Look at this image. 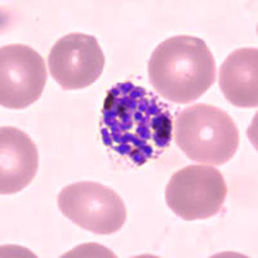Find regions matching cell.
I'll return each mask as SVG.
<instances>
[{
    "instance_id": "obj_6",
    "label": "cell",
    "mask_w": 258,
    "mask_h": 258,
    "mask_svg": "<svg viewBox=\"0 0 258 258\" xmlns=\"http://www.w3.org/2000/svg\"><path fill=\"white\" fill-rule=\"evenodd\" d=\"M47 83L44 58L25 44L0 48V105L24 110L40 98Z\"/></svg>"
},
{
    "instance_id": "obj_9",
    "label": "cell",
    "mask_w": 258,
    "mask_h": 258,
    "mask_svg": "<svg viewBox=\"0 0 258 258\" xmlns=\"http://www.w3.org/2000/svg\"><path fill=\"white\" fill-rule=\"evenodd\" d=\"M218 84L231 105L255 109L258 105L257 48H239L230 53L220 69Z\"/></svg>"
},
{
    "instance_id": "obj_3",
    "label": "cell",
    "mask_w": 258,
    "mask_h": 258,
    "mask_svg": "<svg viewBox=\"0 0 258 258\" xmlns=\"http://www.w3.org/2000/svg\"><path fill=\"white\" fill-rule=\"evenodd\" d=\"M173 136L188 159L212 167L229 163L240 144L232 117L209 103H195L178 112L173 121Z\"/></svg>"
},
{
    "instance_id": "obj_7",
    "label": "cell",
    "mask_w": 258,
    "mask_h": 258,
    "mask_svg": "<svg viewBox=\"0 0 258 258\" xmlns=\"http://www.w3.org/2000/svg\"><path fill=\"white\" fill-rule=\"evenodd\" d=\"M48 68L62 89H83L101 77L105 54L94 36L71 32L54 43L48 57Z\"/></svg>"
},
{
    "instance_id": "obj_5",
    "label": "cell",
    "mask_w": 258,
    "mask_h": 258,
    "mask_svg": "<svg viewBox=\"0 0 258 258\" xmlns=\"http://www.w3.org/2000/svg\"><path fill=\"white\" fill-rule=\"evenodd\" d=\"M57 206L73 223L97 235H111L123 227L126 208L114 190L94 181H80L64 186Z\"/></svg>"
},
{
    "instance_id": "obj_8",
    "label": "cell",
    "mask_w": 258,
    "mask_h": 258,
    "mask_svg": "<svg viewBox=\"0 0 258 258\" xmlns=\"http://www.w3.org/2000/svg\"><path fill=\"white\" fill-rule=\"evenodd\" d=\"M39 168L38 147L16 126L0 129V194L12 195L35 178Z\"/></svg>"
},
{
    "instance_id": "obj_4",
    "label": "cell",
    "mask_w": 258,
    "mask_h": 258,
    "mask_svg": "<svg viewBox=\"0 0 258 258\" xmlns=\"http://www.w3.org/2000/svg\"><path fill=\"white\" fill-rule=\"evenodd\" d=\"M227 197V185L220 170L195 164L174 172L165 187L170 211L185 221L207 220L218 213Z\"/></svg>"
},
{
    "instance_id": "obj_2",
    "label": "cell",
    "mask_w": 258,
    "mask_h": 258,
    "mask_svg": "<svg viewBox=\"0 0 258 258\" xmlns=\"http://www.w3.org/2000/svg\"><path fill=\"white\" fill-rule=\"evenodd\" d=\"M149 82L154 91L173 103L197 101L216 80V61L206 41L177 35L161 41L149 61Z\"/></svg>"
},
{
    "instance_id": "obj_1",
    "label": "cell",
    "mask_w": 258,
    "mask_h": 258,
    "mask_svg": "<svg viewBox=\"0 0 258 258\" xmlns=\"http://www.w3.org/2000/svg\"><path fill=\"white\" fill-rule=\"evenodd\" d=\"M102 141L135 165H144L167 151L173 136L169 106L153 92L120 83L107 92L101 116Z\"/></svg>"
}]
</instances>
